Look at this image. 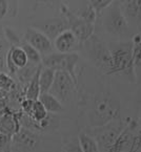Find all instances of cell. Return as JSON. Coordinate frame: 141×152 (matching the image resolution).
<instances>
[{"label":"cell","mask_w":141,"mask_h":152,"mask_svg":"<svg viewBox=\"0 0 141 152\" xmlns=\"http://www.w3.org/2000/svg\"><path fill=\"white\" fill-rule=\"evenodd\" d=\"M121 103L119 98L108 89L93 94L85 111L90 127H99L120 118Z\"/></svg>","instance_id":"6da1fadb"},{"label":"cell","mask_w":141,"mask_h":152,"mask_svg":"<svg viewBox=\"0 0 141 152\" xmlns=\"http://www.w3.org/2000/svg\"><path fill=\"white\" fill-rule=\"evenodd\" d=\"M62 140L53 133H41L21 127L12 137L15 152H60Z\"/></svg>","instance_id":"7a4b0ae2"},{"label":"cell","mask_w":141,"mask_h":152,"mask_svg":"<svg viewBox=\"0 0 141 152\" xmlns=\"http://www.w3.org/2000/svg\"><path fill=\"white\" fill-rule=\"evenodd\" d=\"M111 66L109 75H122L132 82H136V68L133 60V43L119 42L110 47Z\"/></svg>","instance_id":"3957f363"},{"label":"cell","mask_w":141,"mask_h":152,"mask_svg":"<svg viewBox=\"0 0 141 152\" xmlns=\"http://www.w3.org/2000/svg\"><path fill=\"white\" fill-rule=\"evenodd\" d=\"M125 125L120 118L99 127H89L85 131L91 134L99 146L100 152H109Z\"/></svg>","instance_id":"277c9868"},{"label":"cell","mask_w":141,"mask_h":152,"mask_svg":"<svg viewBox=\"0 0 141 152\" xmlns=\"http://www.w3.org/2000/svg\"><path fill=\"white\" fill-rule=\"evenodd\" d=\"M103 26L113 36L122 38L131 35L128 20L123 15L118 2L111 3L106 7L103 14Z\"/></svg>","instance_id":"5b68a950"},{"label":"cell","mask_w":141,"mask_h":152,"mask_svg":"<svg viewBox=\"0 0 141 152\" xmlns=\"http://www.w3.org/2000/svg\"><path fill=\"white\" fill-rule=\"evenodd\" d=\"M79 61V55L77 53H67V54H61V53H51L47 56L42 57L41 64L44 67H49L54 70H60L65 72L72 77L76 84H78V78L75 72L76 66Z\"/></svg>","instance_id":"8992f818"},{"label":"cell","mask_w":141,"mask_h":152,"mask_svg":"<svg viewBox=\"0 0 141 152\" xmlns=\"http://www.w3.org/2000/svg\"><path fill=\"white\" fill-rule=\"evenodd\" d=\"M77 91V84L67 72L57 70L55 74V79L53 82L49 94L56 96L61 103H69L72 101L74 94Z\"/></svg>","instance_id":"52a82bcc"},{"label":"cell","mask_w":141,"mask_h":152,"mask_svg":"<svg viewBox=\"0 0 141 152\" xmlns=\"http://www.w3.org/2000/svg\"><path fill=\"white\" fill-rule=\"evenodd\" d=\"M90 59L98 68L109 75L111 66V50L108 45H105L97 37L92 36L84 42Z\"/></svg>","instance_id":"ba28073f"},{"label":"cell","mask_w":141,"mask_h":152,"mask_svg":"<svg viewBox=\"0 0 141 152\" xmlns=\"http://www.w3.org/2000/svg\"><path fill=\"white\" fill-rule=\"evenodd\" d=\"M62 12L64 14V18L67 21L69 29L72 31L76 35V37L80 41L81 44L84 43L87 39H90L93 36L94 23H91L89 21L84 20V19L80 18L75 13H73L69 9H66L64 5L62 7Z\"/></svg>","instance_id":"9c48e42d"},{"label":"cell","mask_w":141,"mask_h":152,"mask_svg":"<svg viewBox=\"0 0 141 152\" xmlns=\"http://www.w3.org/2000/svg\"><path fill=\"white\" fill-rule=\"evenodd\" d=\"M24 39L25 42L32 45L42 57L53 53L52 40L35 27H27L25 31Z\"/></svg>","instance_id":"30bf717a"},{"label":"cell","mask_w":141,"mask_h":152,"mask_svg":"<svg viewBox=\"0 0 141 152\" xmlns=\"http://www.w3.org/2000/svg\"><path fill=\"white\" fill-rule=\"evenodd\" d=\"M33 27L40 31L45 36H47L52 41L55 40L58 35H60L62 31L69 29L67 21L64 17L62 18H49L44 20H40L38 22H35Z\"/></svg>","instance_id":"8fae6325"},{"label":"cell","mask_w":141,"mask_h":152,"mask_svg":"<svg viewBox=\"0 0 141 152\" xmlns=\"http://www.w3.org/2000/svg\"><path fill=\"white\" fill-rule=\"evenodd\" d=\"M80 44V41L78 40L76 35L69 29H66L62 31L60 35H58L53 43L57 53H61V54L76 53Z\"/></svg>","instance_id":"7c38bea8"},{"label":"cell","mask_w":141,"mask_h":152,"mask_svg":"<svg viewBox=\"0 0 141 152\" xmlns=\"http://www.w3.org/2000/svg\"><path fill=\"white\" fill-rule=\"evenodd\" d=\"M27 57L21 46H12L10 48L7 55V65L11 74H16L19 69L27 66Z\"/></svg>","instance_id":"4fadbf2b"},{"label":"cell","mask_w":141,"mask_h":152,"mask_svg":"<svg viewBox=\"0 0 141 152\" xmlns=\"http://www.w3.org/2000/svg\"><path fill=\"white\" fill-rule=\"evenodd\" d=\"M118 4L125 18L141 27V0H119Z\"/></svg>","instance_id":"5bb4252c"},{"label":"cell","mask_w":141,"mask_h":152,"mask_svg":"<svg viewBox=\"0 0 141 152\" xmlns=\"http://www.w3.org/2000/svg\"><path fill=\"white\" fill-rule=\"evenodd\" d=\"M21 128L20 122H19V112L9 111L2 116H0V132L13 137Z\"/></svg>","instance_id":"9a60e30c"},{"label":"cell","mask_w":141,"mask_h":152,"mask_svg":"<svg viewBox=\"0 0 141 152\" xmlns=\"http://www.w3.org/2000/svg\"><path fill=\"white\" fill-rule=\"evenodd\" d=\"M38 100L42 103V105L44 106V108L47 109V111L49 113L59 114L64 111V105L61 103L56 96H54L49 92L41 94Z\"/></svg>","instance_id":"2e32d148"},{"label":"cell","mask_w":141,"mask_h":152,"mask_svg":"<svg viewBox=\"0 0 141 152\" xmlns=\"http://www.w3.org/2000/svg\"><path fill=\"white\" fill-rule=\"evenodd\" d=\"M42 64H40L37 68L36 72L34 74L33 78L29 82V85L25 90V99L32 101H37L40 96V85H39V75H40V70Z\"/></svg>","instance_id":"e0dca14e"},{"label":"cell","mask_w":141,"mask_h":152,"mask_svg":"<svg viewBox=\"0 0 141 152\" xmlns=\"http://www.w3.org/2000/svg\"><path fill=\"white\" fill-rule=\"evenodd\" d=\"M56 70L49 68V67H41L40 75H39V85H40V94H47L49 91L53 82L55 79Z\"/></svg>","instance_id":"ac0fdd59"},{"label":"cell","mask_w":141,"mask_h":152,"mask_svg":"<svg viewBox=\"0 0 141 152\" xmlns=\"http://www.w3.org/2000/svg\"><path fill=\"white\" fill-rule=\"evenodd\" d=\"M78 141L82 152H100L99 146L94 137L86 131H81L78 134Z\"/></svg>","instance_id":"d6986e66"},{"label":"cell","mask_w":141,"mask_h":152,"mask_svg":"<svg viewBox=\"0 0 141 152\" xmlns=\"http://www.w3.org/2000/svg\"><path fill=\"white\" fill-rule=\"evenodd\" d=\"M20 46H21V48L24 50L25 55H27V60H29L30 63L35 64V65H40L41 64L42 57H41V55L39 54L36 49L32 46V45H30L27 42H21Z\"/></svg>","instance_id":"ffe728a7"},{"label":"cell","mask_w":141,"mask_h":152,"mask_svg":"<svg viewBox=\"0 0 141 152\" xmlns=\"http://www.w3.org/2000/svg\"><path fill=\"white\" fill-rule=\"evenodd\" d=\"M49 114V112L47 111V109L44 108V106L42 105L40 101H34L33 104V108H32V112H31V118L34 120L35 122H40L43 119L47 118V115Z\"/></svg>","instance_id":"44dd1931"},{"label":"cell","mask_w":141,"mask_h":152,"mask_svg":"<svg viewBox=\"0 0 141 152\" xmlns=\"http://www.w3.org/2000/svg\"><path fill=\"white\" fill-rule=\"evenodd\" d=\"M133 60L137 68H141V35H136L133 38Z\"/></svg>","instance_id":"7402d4cb"},{"label":"cell","mask_w":141,"mask_h":152,"mask_svg":"<svg viewBox=\"0 0 141 152\" xmlns=\"http://www.w3.org/2000/svg\"><path fill=\"white\" fill-rule=\"evenodd\" d=\"M60 152H82L78 137H69L63 140Z\"/></svg>","instance_id":"603a6c76"},{"label":"cell","mask_w":141,"mask_h":152,"mask_svg":"<svg viewBox=\"0 0 141 152\" xmlns=\"http://www.w3.org/2000/svg\"><path fill=\"white\" fill-rule=\"evenodd\" d=\"M0 88L10 92L12 91L13 88H15V81L5 72H0Z\"/></svg>","instance_id":"cb8c5ba5"},{"label":"cell","mask_w":141,"mask_h":152,"mask_svg":"<svg viewBox=\"0 0 141 152\" xmlns=\"http://www.w3.org/2000/svg\"><path fill=\"white\" fill-rule=\"evenodd\" d=\"M4 36L7 37V41L12 44V46H20L22 41L19 39L18 35L12 28H4Z\"/></svg>","instance_id":"d4e9b609"},{"label":"cell","mask_w":141,"mask_h":152,"mask_svg":"<svg viewBox=\"0 0 141 152\" xmlns=\"http://www.w3.org/2000/svg\"><path fill=\"white\" fill-rule=\"evenodd\" d=\"M92 1V7L96 11L106 9L111 3H113V0H91Z\"/></svg>","instance_id":"484cf974"},{"label":"cell","mask_w":141,"mask_h":152,"mask_svg":"<svg viewBox=\"0 0 141 152\" xmlns=\"http://www.w3.org/2000/svg\"><path fill=\"white\" fill-rule=\"evenodd\" d=\"M33 104H34V101L27 100V99L24 98V100H23L22 102L20 103L21 110H22L23 113L27 114V115H31L32 108H33Z\"/></svg>","instance_id":"4316f807"},{"label":"cell","mask_w":141,"mask_h":152,"mask_svg":"<svg viewBox=\"0 0 141 152\" xmlns=\"http://www.w3.org/2000/svg\"><path fill=\"white\" fill-rule=\"evenodd\" d=\"M9 10V0H0V21L3 20Z\"/></svg>","instance_id":"83f0119b"},{"label":"cell","mask_w":141,"mask_h":152,"mask_svg":"<svg viewBox=\"0 0 141 152\" xmlns=\"http://www.w3.org/2000/svg\"><path fill=\"white\" fill-rule=\"evenodd\" d=\"M9 105H7V100L5 99H0V116H2L7 112H9Z\"/></svg>","instance_id":"f1b7e54d"},{"label":"cell","mask_w":141,"mask_h":152,"mask_svg":"<svg viewBox=\"0 0 141 152\" xmlns=\"http://www.w3.org/2000/svg\"><path fill=\"white\" fill-rule=\"evenodd\" d=\"M0 152H15V151L12 148L11 144H9V145L3 146V147H0Z\"/></svg>","instance_id":"f546056e"},{"label":"cell","mask_w":141,"mask_h":152,"mask_svg":"<svg viewBox=\"0 0 141 152\" xmlns=\"http://www.w3.org/2000/svg\"><path fill=\"white\" fill-rule=\"evenodd\" d=\"M9 94H10V91H7V90H5V89H2V88H0V99H5V100H7V98H9Z\"/></svg>","instance_id":"4dcf8cb0"},{"label":"cell","mask_w":141,"mask_h":152,"mask_svg":"<svg viewBox=\"0 0 141 152\" xmlns=\"http://www.w3.org/2000/svg\"><path fill=\"white\" fill-rule=\"evenodd\" d=\"M3 45H2V42L0 41V59L2 58V54H3Z\"/></svg>","instance_id":"1f68e13d"},{"label":"cell","mask_w":141,"mask_h":152,"mask_svg":"<svg viewBox=\"0 0 141 152\" xmlns=\"http://www.w3.org/2000/svg\"><path fill=\"white\" fill-rule=\"evenodd\" d=\"M137 152H141V146H140V147H139V149L137 150Z\"/></svg>","instance_id":"d6a6232c"},{"label":"cell","mask_w":141,"mask_h":152,"mask_svg":"<svg viewBox=\"0 0 141 152\" xmlns=\"http://www.w3.org/2000/svg\"><path fill=\"white\" fill-rule=\"evenodd\" d=\"M140 135H141V132H140Z\"/></svg>","instance_id":"836d02e7"}]
</instances>
